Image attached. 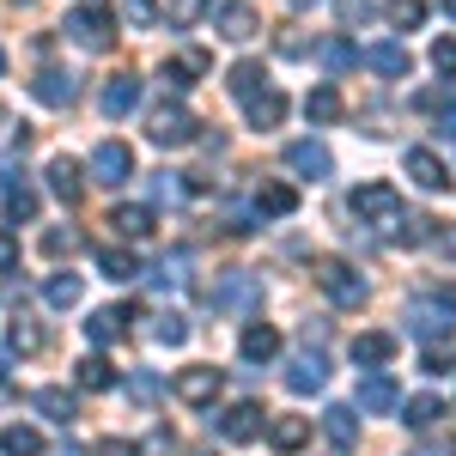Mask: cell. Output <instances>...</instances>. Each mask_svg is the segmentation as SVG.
<instances>
[{
	"mask_svg": "<svg viewBox=\"0 0 456 456\" xmlns=\"http://www.w3.org/2000/svg\"><path fill=\"white\" fill-rule=\"evenodd\" d=\"M347 208H353V219H359V225H378V232H389V238H395V232H402V219H408L402 195H395L389 183H359Z\"/></svg>",
	"mask_w": 456,
	"mask_h": 456,
	"instance_id": "cell-1",
	"label": "cell"
},
{
	"mask_svg": "<svg viewBox=\"0 0 456 456\" xmlns=\"http://www.w3.org/2000/svg\"><path fill=\"white\" fill-rule=\"evenodd\" d=\"M316 286H322L335 305H347V311L365 305V281H359V268L341 262V256H322V262H316Z\"/></svg>",
	"mask_w": 456,
	"mask_h": 456,
	"instance_id": "cell-2",
	"label": "cell"
},
{
	"mask_svg": "<svg viewBox=\"0 0 456 456\" xmlns=\"http://www.w3.org/2000/svg\"><path fill=\"white\" fill-rule=\"evenodd\" d=\"M68 37L79 43V49H110V43H116V19H110L104 6L79 0V6L68 12Z\"/></svg>",
	"mask_w": 456,
	"mask_h": 456,
	"instance_id": "cell-3",
	"label": "cell"
},
{
	"mask_svg": "<svg viewBox=\"0 0 456 456\" xmlns=\"http://www.w3.org/2000/svg\"><path fill=\"white\" fill-rule=\"evenodd\" d=\"M213 31L225 37V43H249V37L262 31V19H256L249 0H213Z\"/></svg>",
	"mask_w": 456,
	"mask_h": 456,
	"instance_id": "cell-4",
	"label": "cell"
},
{
	"mask_svg": "<svg viewBox=\"0 0 456 456\" xmlns=\"http://www.w3.org/2000/svg\"><path fill=\"white\" fill-rule=\"evenodd\" d=\"M146 134H152V146H189L195 141V116L183 104H159L152 122H146Z\"/></svg>",
	"mask_w": 456,
	"mask_h": 456,
	"instance_id": "cell-5",
	"label": "cell"
},
{
	"mask_svg": "<svg viewBox=\"0 0 456 456\" xmlns=\"http://www.w3.org/2000/svg\"><path fill=\"white\" fill-rule=\"evenodd\" d=\"M134 176V152L122 141H104L98 152H92V183H104V189H122Z\"/></svg>",
	"mask_w": 456,
	"mask_h": 456,
	"instance_id": "cell-6",
	"label": "cell"
},
{
	"mask_svg": "<svg viewBox=\"0 0 456 456\" xmlns=\"http://www.w3.org/2000/svg\"><path fill=\"white\" fill-rule=\"evenodd\" d=\"M451 329H456L451 305H432V298H414V305H408V335H420V341H444Z\"/></svg>",
	"mask_w": 456,
	"mask_h": 456,
	"instance_id": "cell-7",
	"label": "cell"
},
{
	"mask_svg": "<svg viewBox=\"0 0 456 456\" xmlns=\"http://www.w3.org/2000/svg\"><path fill=\"white\" fill-rule=\"evenodd\" d=\"M225 384V371H213V365H189V371H176V402H189V408H208L213 395Z\"/></svg>",
	"mask_w": 456,
	"mask_h": 456,
	"instance_id": "cell-8",
	"label": "cell"
},
{
	"mask_svg": "<svg viewBox=\"0 0 456 456\" xmlns=\"http://www.w3.org/2000/svg\"><path fill=\"white\" fill-rule=\"evenodd\" d=\"M208 298L219 305V311H249V305L262 298V281H256V274H244V268H232L219 286H208Z\"/></svg>",
	"mask_w": 456,
	"mask_h": 456,
	"instance_id": "cell-9",
	"label": "cell"
},
{
	"mask_svg": "<svg viewBox=\"0 0 456 456\" xmlns=\"http://www.w3.org/2000/svg\"><path fill=\"white\" fill-rule=\"evenodd\" d=\"M213 426H219L225 444H249V438H262V408H256V402H232Z\"/></svg>",
	"mask_w": 456,
	"mask_h": 456,
	"instance_id": "cell-10",
	"label": "cell"
},
{
	"mask_svg": "<svg viewBox=\"0 0 456 456\" xmlns=\"http://www.w3.org/2000/svg\"><path fill=\"white\" fill-rule=\"evenodd\" d=\"M286 171L322 183V176L335 171V159H329V146H322V141H292V146H286Z\"/></svg>",
	"mask_w": 456,
	"mask_h": 456,
	"instance_id": "cell-11",
	"label": "cell"
},
{
	"mask_svg": "<svg viewBox=\"0 0 456 456\" xmlns=\"http://www.w3.org/2000/svg\"><path fill=\"white\" fill-rule=\"evenodd\" d=\"M359 408H365V414H389V408H402V389H395V378L371 365V371L359 378Z\"/></svg>",
	"mask_w": 456,
	"mask_h": 456,
	"instance_id": "cell-12",
	"label": "cell"
},
{
	"mask_svg": "<svg viewBox=\"0 0 456 456\" xmlns=\"http://www.w3.org/2000/svg\"><path fill=\"white\" fill-rule=\"evenodd\" d=\"M286 384L298 389V395H311V389H322V384H329V359H322L316 347L292 353V365H286Z\"/></svg>",
	"mask_w": 456,
	"mask_h": 456,
	"instance_id": "cell-13",
	"label": "cell"
},
{
	"mask_svg": "<svg viewBox=\"0 0 456 456\" xmlns=\"http://www.w3.org/2000/svg\"><path fill=\"white\" fill-rule=\"evenodd\" d=\"M408 176L420 183L426 195H438V189H451V171H444V159H438L432 146H414V152H408Z\"/></svg>",
	"mask_w": 456,
	"mask_h": 456,
	"instance_id": "cell-14",
	"label": "cell"
},
{
	"mask_svg": "<svg viewBox=\"0 0 456 456\" xmlns=\"http://www.w3.org/2000/svg\"><path fill=\"white\" fill-rule=\"evenodd\" d=\"M98 104H104V116H128V110L141 104V79L134 73H116L104 92H98Z\"/></svg>",
	"mask_w": 456,
	"mask_h": 456,
	"instance_id": "cell-15",
	"label": "cell"
},
{
	"mask_svg": "<svg viewBox=\"0 0 456 456\" xmlns=\"http://www.w3.org/2000/svg\"><path fill=\"white\" fill-rule=\"evenodd\" d=\"M244 110H249V128H281L286 98L274 92V86H262V92H249V98H244Z\"/></svg>",
	"mask_w": 456,
	"mask_h": 456,
	"instance_id": "cell-16",
	"label": "cell"
},
{
	"mask_svg": "<svg viewBox=\"0 0 456 456\" xmlns=\"http://www.w3.org/2000/svg\"><path fill=\"white\" fill-rule=\"evenodd\" d=\"M128 322H134V311L110 305V311H92V316H86V335L104 347V341H122V335H128Z\"/></svg>",
	"mask_w": 456,
	"mask_h": 456,
	"instance_id": "cell-17",
	"label": "cell"
},
{
	"mask_svg": "<svg viewBox=\"0 0 456 456\" xmlns=\"http://www.w3.org/2000/svg\"><path fill=\"white\" fill-rule=\"evenodd\" d=\"M268 444H274V451H305V444H311V420H298V414H281V420H268Z\"/></svg>",
	"mask_w": 456,
	"mask_h": 456,
	"instance_id": "cell-18",
	"label": "cell"
},
{
	"mask_svg": "<svg viewBox=\"0 0 456 456\" xmlns=\"http://www.w3.org/2000/svg\"><path fill=\"white\" fill-rule=\"evenodd\" d=\"M37 98H43V104L49 110H61V104H73V92H79V86H73V73H61V68H43L37 73V86H31Z\"/></svg>",
	"mask_w": 456,
	"mask_h": 456,
	"instance_id": "cell-19",
	"label": "cell"
},
{
	"mask_svg": "<svg viewBox=\"0 0 456 456\" xmlns=\"http://www.w3.org/2000/svg\"><path fill=\"white\" fill-rule=\"evenodd\" d=\"M238 353H244L249 365H268V359L281 353V335H274L268 322H249V329H244V341H238Z\"/></svg>",
	"mask_w": 456,
	"mask_h": 456,
	"instance_id": "cell-20",
	"label": "cell"
},
{
	"mask_svg": "<svg viewBox=\"0 0 456 456\" xmlns=\"http://www.w3.org/2000/svg\"><path fill=\"white\" fill-rule=\"evenodd\" d=\"M389 359H395V335H384V329H371V335L353 341V365H365V371L371 365H389Z\"/></svg>",
	"mask_w": 456,
	"mask_h": 456,
	"instance_id": "cell-21",
	"label": "cell"
},
{
	"mask_svg": "<svg viewBox=\"0 0 456 456\" xmlns=\"http://www.w3.org/2000/svg\"><path fill=\"white\" fill-rule=\"evenodd\" d=\"M359 61L378 68V73H389V79H402V73H408V49H402V43H371Z\"/></svg>",
	"mask_w": 456,
	"mask_h": 456,
	"instance_id": "cell-22",
	"label": "cell"
},
{
	"mask_svg": "<svg viewBox=\"0 0 456 456\" xmlns=\"http://www.w3.org/2000/svg\"><path fill=\"white\" fill-rule=\"evenodd\" d=\"M195 73H208V55H201V49H183L171 68H165V86H171V92H189Z\"/></svg>",
	"mask_w": 456,
	"mask_h": 456,
	"instance_id": "cell-23",
	"label": "cell"
},
{
	"mask_svg": "<svg viewBox=\"0 0 456 456\" xmlns=\"http://www.w3.org/2000/svg\"><path fill=\"white\" fill-rule=\"evenodd\" d=\"M292 208H298V189H292V183H262V195H256V213H268V219H286Z\"/></svg>",
	"mask_w": 456,
	"mask_h": 456,
	"instance_id": "cell-24",
	"label": "cell"
},
{
	"mask_svg": "<svg viewBox=\"0 0 456 456\" xmlns=\"http://www.w3.org/2000/svg\"><path fill=\"white\" fill-rule=\"evenodd\" d=\"M402 420L414 426V432H426V426L444 420V402H438V395H408V402H402Z\"/></svg>",
	"mask_w": 456,
	"mask_h": 456,
	"instance_id": "cell-25",
	"label": "cell"
},
{
	"mask_svg": "<svg viewBox=\"0 0 456 456\" xmlns=\"http://www.w3.org/2000/svg\"><path fill=\"white\" fill-rule=\"evenodd\" d=\"M110 225H116L122 238H146V232L159 225V219H152V208H134V201H128V208H116V213H110Z\"/></svg>",
	"mask_w": 456,
	"mask_h": 456,
	"instance_id": "cell-26",
	"label": "cell"
},
{
	"mask_svg": "<svg viewBox=\"0 0 456 456\" xmlns=\"http://www.w3.org/2000/svg\"><path fill=\"white\" fill-rule=\"evenodd\" d=\"M49 189H55L61 201H79V189H86V183H79V165H73V159H49Z\"/></svg>",
	"mask_w": 456,
	"mask_h": 456,
	"instance_id": "cell-27",
	"label": "cell"
},
{
	"mask_svg": "<svg viewBox=\"0 0 456 456\" xmlns=\"http://www.w3.org/2000/svg\"><path fill=\"white\" fill-rule=\"evenodd\" d=\"M98 268H104L110 286H128V281H134V256H128V249H116V244L98 249Z\"/></svg>",
	"mask_w": 456,
	"mask_h": 456,
	"instance_id": "cell-28",
	"label": "cell"
},
{
	"mask_svg": "<svg viewBox=\"0 0 456 456\" xmlns=\"http://www.w3.org/2000/svg\"><path fill=\"white\" fill-rule=\"evenodd\" d=\"M6 347H12V353H37V347H43V329H37L31 316L19 311L12 322H6Z\"/></svg>",
	"mask_w": 456,
	"mask_h": 456,
	"instance_id": "cell-29",
	"label": "cell"
},
{
	"mask_svg": "<svg viewBox=\"0 0 456 456\" xmlns=\"http://www.w3.org/2000/svg\"><path fill=\"white\" fill-rule=\"evenodd\" d=\"M43 305L73 311V305H79V281H73V274H49V281H43Z\"/></svg>",
	"mask_w": 456,
	"mask_h": 456,
	"instance_id": "cell-30",
	"label": "cell"
},
{
	"mask_svg": "<svg viewBox=\"0 0 456 456\" xmlns=\"http://www.w3.org/2000/svg\"><path fill=\"white\" fill-rule=\"evenodd\" d=\"M384 12L395 31H420L426 25V0H384Z\"/></svg>",
	"mask_w": 456,
	"mask_h": 456,
	"instance_id": "cell-31",
	"label": "cell"
},
{
	"mask_svg": "<svg viewBox=\"0 0 456 456\" xmlns=\"http://www.w3.org/2000/svg\"><path fill=\"white\" fill-rule=\"evenodd\" d=\"M73 378H79V389H110V384H116L110 359H98V353H92V359H79V365H73Z\"/></svg>",
	"mask_w": 456,
	"mask_h": 456,
	"instance_id": "cell-32",
	"label": "cell"
},
{
	"mask_svg": "<svg viewBox=\"0 0 456 456\" xmlns=\"http://www.w3.org/2000/svg\"><path fill=\"white\" fill-rule=\"evenodd\" d=\"M0 451L6 456H43V438H37L31 426H6L0 432Z\"/></svg>",
	"mask_w": 456,
	"mask_h": 456,
	"instance_id": "cell-33",
	"label": "cell"
},
{
	"mask_svg": "<svg viewBox=\"0 0 456 456\" xmlns=\"http://www.w3.org/2000/svg\"><path fill=\"white\" fill-rule=\"evenodd\" d=\"M305 116H311V122H335V116H341V92H335V86H316L311 98H305Z\"/></svg>",
	"mask_w": 456,
	"mask_h": 456,
	"instance_id": "cell-34",
	"label": "cell"
},
{
	"mask_svg": "<svg viewBox=\"0 0 456 456\" xmlns=\"http://www.w3.org/2000/svg\"><path fill=\"white\" fill-rule=\"evenodd\" d=\"M152 286H189V256L171 249L165 262H152Z\"/></svg>",
	"mask_w": 456,
	"mask_h": 456,
	"instance_id": "cell-35",
	"label": "cell"
},
{
	"mask_svg": "<svg viewBox=\"0 0 456 456\" xmlns=\"http://www.w3.org/2000/svg\"><path fill=\"white\" fill-rule=\"evenodd\" d=\"M152 341H159V347H183V341H189V322H183L176 311H165L159 322H152Z\"/></svg>",
	"mask_w": 456,
	"mask_h": 456,
	"instance_id": "cell-36",
	"label": "cell"
},
{
	"mask_svg": "<svg viewBox=\"0 0 456 456\" xmlns=\"http://www.w3.org/2000/svg\"><path fill=\"white\" fill-rule=\"evenodd\" d=\"M37 408H43L49 420H61V426L73 420V395L68 389H37Z\"/></svg>",
	"mask_w": 456,
	"mask_h": 456,
	"instance_id": "cell-37",
	"label": "cell"
},
{
	"mask_svg": "<svg viewBox=\"0 0 456 456\" xmlns=\"http://www.w3.org/2000/svg\"><path fill=\"white\" fill-rule=\"evenodd\" d=\"M73 249H79V232H61V225H55V232H43V256H49V262H61V256H73Z\"/></svg>",
	"mask_w": 456,
	"mask_h": 456,
	"instance_id": "cell-38",
	"label": "cell"
},
{
	"mask_svg": "<svg viewBox=\"0 0 456 456\" xmlns=\"http://www.w3.org/2000/svg\"><path fill=\"white\" fill-rule=\"evenodd\" d=\"M322 426H329V438H335V444H353V432H359L353 408H329V414H322Z\"/></svg>",
	"mask_w": 456,
	"mask_h": 456,
	"instance_id": "cell-39",
	"label": "cell"
},
{
	"mask_svg": "<svg viewBox=\"0 0 456 456\" xmlns=\"http://www.w3.org/2000/svg\"><path fill=\"white\" fill-rule=\"evenodd\" d=\"M6 219H37V189H6Z\"/></svg>",
	"mask_w": 456,
	"mask_h": 456,
	"instance_id": "cell-40",
	"label": "cell"
},
{
	"mask_svg": "<svg viewBox=\"0 0 456 456\" xmlns=\"http://www.w3.org/2000/svg\"><path fill=\"white\" fill-rule=\"evenodd\" d=\"M262 79H268V73L256 68V61H238V68H232V92L249 98V92H262Z\"/></svg>",
	"mask_w": 456,
	"mask_h": 456,
	"instance_id": "cell-41",
	"label": "cell"
},
{
	"mask_svg": "<svg viewBox=\"0 0 456 456\" xmlns=\"http://www.w3.org/2000/svg\"><path fill=\"white\" fill-rule=\"evenodd\" d=\"M122 19H128V25H159V0H122Z\"/></svg>",
	"mask_w": 456,
	"mask_h": 456,
	"instance_id": "cell-42",
	"label": "cell"
},
{
	"mask_svg": "<svg viewBox=\"0 0 456 456\" xmlns=\"http://www.w3.org/2000/svg\"><path fill=\"white\" fill-rule=\"evenodd\" d=\"M322 61H329V68L341 73V68H353V61H359V49H353V43H341V37H335V43H322Z\"/></svg>",
	"mask_w": 456,
	"mask_h": 456,
	"instance_id": "cell-43",
	"label": "cell"
},
{
	"mask_svg": "<svg viewBox=\"0 0 456 456\" xmlns=\"http://www.w3.org/2000/svg\"><path fill=\"white\" fill-rule=\"evenodd\" d=\"M432 68L444 73V79L456 73V37H438V43H432Z\"/></svg>",
	"mask_w": 456,
	"mask_h": 456,
	"instance_id": "cell-44",
	"label": "cell"
},
{
	"mask_svg": "<svg viewBox=\"0 0 456 456\" xmlns=\"http://www.w3.org/2000/svg\"><path fill=\"white\" fill-rule=\"evenodd\" d=\"M451 98H456V79H444V86H432V92H420L414 104H420V110H438V104H451Z\"/></svg>",
	"mask_w": 456,
	"mask_h": 456,
	"instance_id": "cell-45",
	"label": "cell"
},
{
	"mask_svg": "<svg viewBox=\"0 0 456 456\" xmlns=\"http://www.w3.org/2000/svg\"><path fill=\"white\" fill-rule=\"evenodd\" d=\"M432 249H438V256H451V262H456V225H444V232H432Z\"/></svg>",
	"mask_w": 456,
	"mask_h": 456,
	"instance_id": "cell-46",
	"label": "cell"
},
{
	"mask_svg": "<svg viewBox=\"0 0 456 456\" xmlns=\"http://www.w3.org/2000/svg\"><path fill=\"white\" fill-rule=\"evenodd\" d=\"M12 268H19V244L0 232V274H12Z\"/></svg>",
	"mask_w": 456,
	"mask_h": 456,
	"instance_id": "cell-47",
	"label": "cell"
},
{
	"mask_svg": "<svg viewBox=\"0 0 456 456\" xmlns=\"http://www.w3.org/2000/svg\"><path fill=\"white\" fill-rule=\"evenodd\" d=\"M201 6H208V0H171V19H176V25H189Z\"/></svg>",
	"mask_w": 456,
	"mask_h": 456,
	"instance_id": "cell-48",
	"label": "cell"
},
{
	"mask_svg": "<svg viewBox=\"0 0 456 456\" xmlns=\"http://www.w3.org/2000/svg\"><path fill=\"white\" fill-rule=\"evenodd\" d=\"M341 25H347V31H353V25H365V0H341Z\"/></svg>",
	"mask_w": 456,
	"mask_h": 456,
	"instance_id": "cell-49",
	"label": "cell"
},
{
	"mask_svg": "<svg viewBox=\"0 0 456 456\" xmlns=\"http://www.w3.org/2000/svg\"><path fill=\"white\" fill-rule=\"evenodd\" d=\"M128 389H134L141 402H152V395H159V378H128Z\"/></svg>",
	"mask_w": 456,
	"mask_h": 456,
	"instance_id": "cell-50",
	"label": "cell"
},
{
	"mask_svg": "<svg viewBox=\"0 0 456 456\" xmlns=\"http://www.w3.org/2000/svg\"><path fill=\"white\" fill-rule=\"evenodd\" d=\"M438 134H444V141H456V110L444 116V122H438Z\"/></svg>",
	"mask_w": 456,
	"mask_h": 456,
	"instance_id": "cell-51",
	"label": "cell"
},
{
	"mask_svg": "<svg viewBox=\"0 0 456 456\" xmlns=\"http://www.w3.org/2000/svg\"><path fill=\"white\" fill-rule=\"evenodd\" d=\"M408 456H456V451H444V444H426V451H408Z\"/></svg>",
	"mask_w": 456,
	"mask_h": 456,
	"instance_id": "cell-52",
	"label": "cell"
},
{
	"mask_svg": "<svg viewBox=\"0 0 456 456\" xmlns=\"http://www.w3.org/2000/svg\"><path fill=\"white\" fill-rule=\"evenodd\" d=\"M104 456H134V444H104Z\"/></svg>",
	"mask_w": 456,
	"mask_h": 456,
	"instance_id": "cell-53",
	"label": "cell"
},
{
	"mask_svg": "<svg viewBox=\"0 0 456 456\" xmlns=\"http://www.w3.org/2000/svg\"><path fill=\"white\" fill-rule=\"evenodd\" d=\"M6 176H12V159H0V183H6Z\"/></svg>",
	"mask_w": 456,
	"mask_h": 456,
	"instance_id": "cell-54",
	"label": "cell"
},
{
	"mask_svg": "<svg viewBox=\"0 0 456 456\" xmlns=\"http://www.w3.org/2000/svg\"><path fill=\"white\" fill-rule=\"evenodd\" d=\"M444 12H451V19H456V0H444Z\"/></svg>",
	"mask_w": 456,
	"mask_h": 456,
	"instance_id": "cell-55",
	"label": "cell"
},
{
	"mask_svg": "<svg viewBox=\"0 0 456 456\" xmlns=\"http://www.w3.org/2000/svg\"><path fill=\"white\" fill-rule=\"evenodd\" d=\"M0 73H6V49H0Z\"/></svg>",
	"mask_w": 456,
	"mask_h": 456,
	"instance_id": "cell-56",
	"label": "cell"
},
{
	"mask_svg": "<svg viewBox=\"0 0 456 456\" xmlns=\"http://www.w3.org/2000/svg\"><path fill=\"white\" fill-rule=\"evenodd\" d=\"M0 378H6V359H0Z\"/></svg>",
	"mask_w": 456,
	"mask_h": 456,
	"instance_id": "cell-57",
	"label": "cell"
},
{
	"mask_svg": "<svg viewBox=\"0 0 456 456\" xmlns=\"http://www.w3.org/2000/svg\"><path fill=\"white\" fill-rule=\"evenodd\" d=\"M0 128H6V110H0Z\"/></svg>",
	"mask_w": 456,
	"mask_h": 456,
	"instance_id": "cell-58",
	"label": "cell"
},
{
	"mask_svg": "<svg viewBox=\"0 0 456 456\" xmlns=\"http://www.w3.org/2000/svg\"><path fill=\"white\" fill-rule=\"evenodd\" d=\"M335 456H341V451H335Z\"/></svg>",
	"mask_w": 456,
	"mask_h": 456,
	"instance_id": "cell-59",
	"label": "cell"
}]
</instances>
